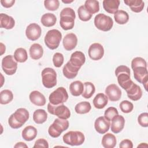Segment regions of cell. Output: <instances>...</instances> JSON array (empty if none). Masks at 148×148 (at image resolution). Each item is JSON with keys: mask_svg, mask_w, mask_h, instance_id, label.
<instances>
[{"mask_svg": "<svg viewBox=\"0 0 148 148\" xmlns=\"http://www.w3.org/2000/svg\"><path fill=\"white\" fill-rule=\"evenodd\" d=\"M29 117V112L26 109L18 108L9 117L8 119L9 125L12 128H19L28 120Z\"/></svg>", "mask_w": 148, "mask_h": 148, "instance_id": "obj_1", "label": "cell"}, {"mask_svg": "<svg viewBox=\"0 0 148 148\" xmlns=\"http://www.w3.org/2000/svg\"><path fill=\"white\" fill-rule=\"evenodd\" d=\"M130 68L125 65H120L115 70L118 83L125 90L129 88L134 83L130 78Z\"/></svg>", "mask_w": 148, "mask_h": 148, "instance_id": "obj_2", "label": "cell"}, {"mask_svg": "<svg viewBox=\"0 0 148 148\" xmlns=\"http://www.w3.org/2000/svg\"><path fill=\"white\" fill-rule=\"evenodd\" d=\"M60 24L64 30H69L73 28L76 14L71 8H64L60 12Z\"/></svg>", "mask_w": 148, "mask_h": 148, "instance_id": "obj_3", "label": "cell"}, {"mask_svg": "<svg viewBox=\"0 0 148 148\" xmlns=\"http://www.w3.org/2000/svg\"><path fill=\"white\" fill-rule=\"evenodd\" d=\"M69 127V121L67 119H56L48 129V133L53 138H58L61 133Z\"/></svg>", "mask_w": 148, "mask_h": 148, "instance_id": "obj_4", "label": "cell"}, {"mask_svg": "<svg viewBox=\"0 0 148 148\" xmlns=\"http://www.w3.org/2000/svg\"><path fill=\"white\" fill-rule=\"evenodd\" d=\"M62 39V34L58 29H53L49 30L45 37V43L51 50L57 49Z\"/></svg>", "mask_w": 148, "mask_h": 148, "instance_id": "obj_5", "label": "cell"}, {"mask_svg": "<svg viewBox=\"0 0 148 148\" xmlns=\"http://www.w3.org/2000/svg\"><path fill=\"white\" fill-rule=\"evenodd\" d=\"M62 139L63 142L67 145L79 146L84 143L85 137L84 134L80 131H71L63 135Z\"/></svg>", "mask_w": 148, "mask_h": 148, "instance_id": "obj_6", "label": "cell"}, {"mask_svg": "<svg viewBox=\"0 0 148 148\" xmlns=\"http://www.w3.org/2000/svg\"><path fill=\"white\" fill-rule=\"evenodd\" d=\"M94 25L99 30L108 31L113 25L112 18L103 13H99L94 18Z\"/></svg>", "mask_w": 148, "mask_h": 148, "instance_id": "obj_7", "label": "cell"}, {"mask_svg": "<svg viewBox=\"0 0 148 148\" xmlns=\"http://www.w3.org/2000/svg\"><path fill=\"white\" fill-rule=\"evenodd\" d=\"M41 76L43 85L45 87L51 88L57 84V73L53 68H46L43 69Z\"/></svg>", "mask_w": 148, "mask_h": 148, "instance_id": "obj_8", "label": "cell"}, {"mask_svg": "<svg viewBox=\"0 0 148 148\" xmlns=\"http://www.w3.org/2000/svg\"><path fill=\"white\" fill-rule=\"evenodd\" d=\"M68 99V94L66 89L63 87H60L53 91L49 95L50 103L54 105L63 104Z\"/></svg>", "mask_w": 148, "mask_h": 148, "instance_id": "obj_9", "label": "cell"}, {"mask_svg": "<svg viewBox=\"0 0 148 148\" xmlns=\"http://www.w3.org/2000/svg\"><path fill=\"white\" fill-rule=\"evenodd\" d=\"M47 110L50 114L56 115L60 119H68L71 116L70 110L64 104L54 105L49 102L47 105Z\"/></svg>", "mask_w": 148, "mask_h": 148, "instance_id": "obj_10", "label": "cell"}, {"mask_svg": "<svg viewBox=\"0 0 148 148\" xmlns=\"http://www.w3.org/2000/svg\"><path fill=\"white\" fill-rule=\"evenodd\" d=\"M2 68L8 75H13L17 69V62L12 55H8L2 60Z\"/></svg>", "mask_w": 148, "mask_h": 148, "instance_id": "obj_11", "label": "cell"}, {"mask_svg": "<svg viewBox=\"0 0 148 148\" xmlns=\"http://www.w3.org/2000/svg\"><path fill=\"white\" fill-rule=\"evenodd\" d=\"M132 69L134 72V78L139 83L143 84L145 90L147 91V84L148 82V72L147 68L139 66Z\"/></svg>", "mask_w": 148, "mask_h": 148, "instance_id": "obj_12", "label": "cell"}, {"mask_svg": "<svg viewBox=\"0 0 148 148\" xmlns=\"http://www.w3.org/2000/svg\"><path fill=\"white\" fill-rule=\"evenodd\" d=\"M88 54L91 60L94 61L99 60L103 57L104 54L103 47L100 43H92L88 48Z\"/></svg>", "mask_w": 148, "mask_h": 148, "instance_id": "obj_13", "label": "cell"}, {"mask_svg": "<svg viewBox=\"0 0 148 148\" xmlns=\"http://www.w3.org/2000/svg\"><path fill=\"white\" fill-rule=\"evenodd\" d=\"M42 32L40 27L36 23L29 24L25 30V35L30 40H36L39 38Z\"/></svg>", "mask_w": 148, "mask_h": 148, "instance_id": "obj_14", "label": "cell"}, {"mask_svg": "<svg viewBox=\"0 0 148 148\" xmlns=\"http://www.w3.org/2000/svg\"><path fill=\"white\" fill-rule=\"evenodd\" d=\"M105 94L108 98L112 102L119 101L121 97V91L115 84L108 86L105 89Z\"/></svg>", "mask_w": 148, "mask_h": 148, "instance_id": "obj_15", "label": "cell"}, {"mask_svg": "<svg viewBox=\"0 0 148 148\" xmlns=\"http://www.w3.org/2000/svg\"><path fill=\"white\" fill-rule=\"evenodd\" d=\"M110 125V121L104 116L98 117L94 123V128L97 132L101 134H105L109 130Z\"/></svg>", "mask_w": 148, "mask_h": 148, "instance_id": "obj_16", "label": "cell"}, {"mask_svg": "<svg viewBox=\"0 0 148 148\" xmlns=\"http://www.w3.org/2000/svg\"><path fill=\"white\" fill-rule=\"evenodd\" d=\"M77 43V38L73 33L66 34L62 40V44L64 49L67 51H71L75 48Z\"/></svg>", "mask_w": 148, "mask_h": 148, "instance_id": "obj_17", "label": "cell"}, {"mask_svg": "<svg viewBox=\"0 0 148 148\" xmlns=\"http://www.w3.org/2000/svg\"><path fill=\"white\" fill-rule=\"evenodd\" d=\"M125 124V119L121 115L115 116L112 120L110 125L111 131L114 134H118L124 128Z\"/></svg>", "mask_w": 148, "mask_h": 148, "instance_id": "obj_18", "label": "cell"}, {"mask_svg": "<svg viewBox=\"0 0 148 148\" xmlns=\"http://www.w3.org/2000/svg\"><path fill=\"white\" fill-rule=\"evenodd\" d=\"M125 91L128 97L134 101L140 99L142 96V91L141 88L134 83H133L131 86Z\"/></svg>", "mask_w": 148, "mask_h": 148, "instance_id": "obj_19", "label": "cell"}, {"mask_svg": "<svg viewBox=\"0 0 148 148\" xmlns=\"http://www.w3.org/2000/svg\"><path fill=\"white\" fill-rule=\"evenodd\" d=\"M69 61L73 66L80 69L86 61V57L84 53L82 51H76L71 54Z\"/></svg>", "mask_w": 148, "mask_h": 148, "instance_id": "obj_20", "label": "cell"}, {"mask_svg": "<svg viewBox=\"0 0 148 148\" xmlns=\"http://www.w3.org/2000/svg\"><path fill=\"white\" fill-rule=\"evenodd\" d=\"M79 69L80 68L73 66L68 61L63 67L62 72L65 77L69 79H72L77 76Z\"/></svg>", "mask_w": 148, "mask_h": 148, "instance_id": "obj_21", "label": "cell"}, {"mask_svg": "<svg viewBox=\"0 0 148 148\" xmlns=\"http://www.w3.org/2000/svg\"><path fill=\"white\" fill-rule=\"evenodd\" d=\"M30 101L35 105L38 106H44L46 103L45 96L38 91H32L29 95Z\"/></svg>", "mask_w": 148, "mask_h": 148, "instance_id": "obj_22", "label": "cell"}, {"mask_svg": "<svg viewBox=\"0 0 148 148\" xmlns=\"http://www.w3.org/2000/svg\"><path fill=\"white\" fill-rule=\"evenodd\" d=\"M120 5L119 0H104L103 8L105 10L110 14H114L118 11Z\"/></svg>", "mask_w": 148, "mask_h": 148, "instance_id": "obj_23", "label": "cell"}, {"mask_svg": "<svg viewBox=\"0 0 148 148\" xmlns=\"http://www.w3.org/2000/svg\"><path fill=\"white\" fill-rule=\"evenodd\" d=\"M15 25L14 18L5 13L0 14V27L6 29H12Z\"/></svg>", "mask_w": 148, "mask_h": 148, "instance_id": "obj_24", "label": "cell"}, {"mask_svg": "<svg viewBox=\"0 0 148 148\" xmlns=\"http://www.w3.org/2000/svg\"><path fill=\"white\" fill-rule=\"evenodd\" d=\"M29 53L32 59L37 60L43 56V49L40 45L38 43H34L31 46Z\"/></svg>", "mask_w": 148, "mask_h": 148, "instance_id": "obj_25", "label": "cell"}, {"mask_svg": "<svg viewBox=\"0 0 148 148\" xmlns=\"http://www.w3.org/2000/svg\"><path fill=\"white\" fill-rule=\"evenodd\" d=\"M124 2L135 13L142 12L145 6V3L142 0H124Z\"/></svg>", "mask_w": 148, "mask_h": 148, "instance_id": "obj_26", "label": "cell"}, {"mask_svg": "<svg viewBox=\"0 0 148 148\" xmlns=\"http://www.w3.org/2000/svg\"><path fill=\"white\" fill-rule=\"evenodd\" d=\"M37 130L32 125H28L24 128L22 131V137L26 141L34 140L37 135Z\"/></svg>", "mask_w": 148, "mask_h": 148, "instance_id": "obj_27", "label": "cell"}, {"mask_svg": "<svg viewBox=\"0 0 148 148\" xmlns=\"http://www.w3.org/2000/svg\"><path fill=\"white\" fill-rule=\"evenodd\" d=\"M93 105L97 109H103L108 104V98L103 93L97 94L93 99Z\"/></svg>", "mask_w": 148, "mask_h": 148, "instance_id": "obj_28", "label": "cell"}, {"mask_svg": "<svg viewBox=\"0 0 148 148\" xmlns=\"http://www.w3.org/2000/svg\"><path fill=\"white\" fill-rule=\"evenodd\" d=\"M69 90L73 96L78 97L82 94L84 91V84L79 80L73 82L69 86Z\"/></svg>", "mask_w": 148, "mask_h": 148, "instance_id": "obj_29", "label": "cell"}, {"mask_svg": "<svg viewBox=\"0 0 148 148\" xmlns=\"http://www.w3.org/2000/svg\"><path fill=\"white\" fill-rule=\"evenodd\" d=\"M101 143L105 148H113L116 145V136L111 133H107L102 137Z\"/></svg>", "mask_w": 148, "mask_h": 148, "instance_id": "obj_30", "label": "cell"}, {"mask_svg": "<svg viewBox=\"0 0 148 148\" xmlns=\"http://www.w3.org/2000/svg\"><path fill=\"white\" fill-rule=\"evenodd\" d=\"M57 21L56 16L51 13H47L44 14L41 18L40 22L43 25L46 27H50L55 25Z\"/></svg>", "mask_w": 148, "mask_h": 148, "instance_id": "obj_31", "label": "cell"}, {"mask_svg": "<svg viewBox=\"0 0 148 148\" xmlns=\"http://www.w3.org/2000/svg\"><path fill=\"white\" fill-rule=\"evenodd\" d=\"M47 114L44 109H37L33 113V120L36 124H42L47 120Z\"/></svg>", "mask_w": 148, "mask_h": 148, "instance_id": "obj_32", "label": "cell"}, {"mask_svg": "<svg viewBox=\"0 0 148 148\" xmlns=\"http://www.w3.org/2000/svg\"><path fill=\"white\" fill-rule=\"evenodd\" d=\"M84 6L86 10L91 14L96 13L99 10V3L96 0H87Z\"/></svg>", "mask_w": 148, "mask_h": 148, "instance_id": "obj_33", "label": "cell"}, {"mask_svg": "<svg viewBox=\"0 0 148 148\" xmlns=\"http://www.w3.org/2000/svg\"><path fill=\"white\" fill-rule=\"evenodd\" d=\"M114 18L115 21L119 24H125L129 20V15L124 10H118L114 14Z\"/></svg>", "mask_w": 148, "mask_h": 148, "instance_id": "obj_34", "label": "cell"}, {"mask_svg": "<svg viewBox=\"0 0 148 148\" xmlns=\"http://www.w3.org/2000/svg\"><path fill=\"white\" fill-rule=\"evenodd\" d=\"M95 91V87L91 82H87L84 83V91L82 93V97L86 99L90 98Z\"/></svg>", "mask_w": 148, "mask_h": 148, "instance_id": "obj_35", "label": "cell"}, {"mask_svg": "<svg viewBox=\"0 0 148 148\" xmlns=\"http://www.w3.org/2000/svg\"><path fill=\"white\" fill-rule=\"evenodd\" d=\"M91 109V104L87 101L80 102L77 103L75 107V112L78 114H86L88 113Z\"/></svg>", "mask_w": 148, "mask_h": 148, "instance_id": "obj_36", "label": "cell"}, {"mask_svg": "<svg viewBox=\"0 0 148 148\" xmlns=\"http://www.w3.org/2000/svg\"><path fill=\"white\" fill-rule=\"evenodd\" d=\"M13 57L18 62H24L28 59L27 52L25 49L22 47L18 48L14 51Z\"/></svg>", "mask_w": 148, "mask_h": 148, "instance_id": "obj_37", "label": "cell"}, {"mask_svg": "<svg viewBox=\"0 0 148 148\" xmlns=\"http://www.w3.org/2000/svg\"><path fill=\"white\" fill-rule=\"evenodd\" d=\"M13 99V94L9 90H2L0 93V103L2 105L8 104Z\"/></svg>", "mask_w": 148, "mask_h": 148, "instance_id": "obj_38", "label": "cell"}, {"mask_svg": "<svg viewBox=\"0 0 148 148\" xmlns=\"http://www.w3.org/2000/svg\"><path fill=\"white\" fill-rule=\"evenodd\" d=\"M79 18L83 21H87L90 20L92 16L85 8L84 5L80 6L77 9Z\"/></svg>", "mask_w": 148, "mask_h": 148, "instance_id": "obj_39", "label": "cell"}, {"mask_svg": "<svg viewBox=\"0 0 148 148\" xmlns=\"http://www.w3.org/2000/svg\"><path fill=\"white\" fill-rule=\"evenodd\" d=\"M60 5V2L58 0H45L44 6L49 10L54 11L58 9Z\"/></svg>", "mask_w": 148, "mask_h": 148, "instance_id": "obj_40", "label": "cell"}, {"mask_svg": "<svg viewBox=\"0 0 148 148\" xmlns=\"http://www.w3.org/2000/svg\"><path fill=\"white\" fill-rule=\"evenodd\" d=\"M120 108L122 112L125 113H128L133 110L134 105L131 102L127 100H124L120 102Z\"/></svg>", "mask_w": 148, "mask_h": 148, "instance_id": "obj_41", "label": "cell"}, {"mask_svg": "<svg viewBox=\"0 0 148 148\" xmlns=\"http://www.w3.org/2000/svg\"><path fill=\"white\" fill-rule=\"evenodd\" d=\"M118 110L114 107L108 108L104 113V117L109 121L112 120V119L116 115L118 114Z\"/></svg>", "mask_w": 148, "mask_h": 148, "instance_id": "obj_42", "label": "cell"}, {"mask_svg": "<svg viewBox=\"0 0 148 148\" xmlns=\"http://www.w3.org/2000/svg\"><path fill=\"white\" fill-rule=\"evenodd\" d=\"M64 56L60 53H56L53 57V62L54 66L59 68L61 66L64 62Z\"/></svg>", "mask_w": 148, "mask_h": 148, "instance_id": "obj_43", "label": "cell"}, {"mask_svg": "<svg viewBox=\"0 0 148 148\" xmlns=\"http://www.w3.org/2000/svg\"><path fill=\"white\" fill-rule=\"evenodd\" d=\"M142 66L147 68L146 61L142 57H135L131 61V68Z\"/></svg>", "mask_w": 148, "mask_h": 148, "instance_id": "obj_44", "label": "cell"}, {"mask_svg": "<svg viewBox=\"0 0 148 148\" xmlns=\"http://www.w3.org/2000/svg\"><path fill=\"white\" fill-rule=\"evenodd\" d=\"M138 122L140 126L147 127L148 126V113L145 112L139 114L138 117Z\"/></svg>", "mask_w": 148, "mask_h": 148, "instance_id": "obj_45", "label": "cell"}, {"mask_svg": "<svg viewBox=\"0 0 148 148\" xmlns=\"http://www.w3.org/2000/svg\"><path fill=\"white\" fill-rule=\"evenodd\" d=\"M34 147H45L48 148L49 147V143L46 140L43 138L39 139L36 140L35 142Z\"/></svg>", "mask_w": 148, "mask_h": 148, "instance_id": "obj_46", "label": "cell"}, {"mask_svg": "<svg viewBox=\"0 0 148 148\" xmlns=\"http://www.w3.org/2000/svg\"><path fill=\"white\" fill-rule=\"evenodd\" d=\"M119 147L121 148H132L133 144L132 141L130 139H124L120 142Z\"/></svg>", "mask_w": 148, "mask_h": 148, "instance_id": "obj_47", "label": "cell"}, {"mask_svg": "<svg viewBox=\"0 0 148 148\" xmlns=\"http://www.w3.org/2000/svg\"><path fill=\"white\" fill-rule=\"evenodd\" d=\"M14 3H15L14 0H1V5L6 8H9L12 7Z\"/></svg>", "mask_w": 148, "mask_h": 148, "instance_id": "obj_48", "label": "cell"}, {"mask_svg": "<svg viewBox=\"0 0 148 148\" xmlns=\"http://www.w3.org/2000/svg\"><path fill=\"white\" fill-rule=\"evenodd\" d=\"M14 147L16 148V147H25V148H27L28 147V146L25 143H23V142H18L14 146Z\"/></svg>", "mask_w": 148, "mask_h": 148, "instance_id": "obj_49", "label": "cell"}, {"mask_svg": "<svg viewBox=\"0 0 148 148\" xmlns=\"http://www.w3.org/2000/svg\"><path fill=\"white\" fill-rule=\"evenodd\" d=\"M73 1H62V2L65 3H69L71 2H72Z\"/></svg>", "mask_w": 148, "mask_h": 148, "instance_id": "obj_50", "label": "cell"}]
</instances>
